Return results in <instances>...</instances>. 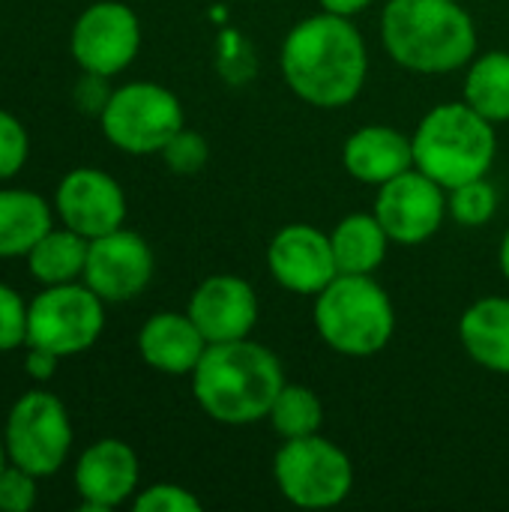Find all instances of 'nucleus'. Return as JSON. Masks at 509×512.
<instances>
[{
	"label": "nucleus",
	"instance_id": "f257e3e1",
	"mask_svg": "<svg viewBox=\"0 0 509 512\" xmlns=\"http://www.w3.org/2000/svg\"><path fill=\"white\" fill-rule=\"evenodd\" d=\"M279 69L288 90L306 105L324 111L345 108L366 87V39L354 18L321 9L285 33L279 48Z\"/></svg>",
	"mask_w": 509,
	"mask_h": 512
},
{
	"label": "nucleus",
	"instance_id": "f03ea898",
	"mask_svg": "<svg viewBox=\"0 0 509 512\" xmlns=\"http://www.w3.org/2000/svg\"><path fill=\"white\" fill-rule=\"evenodd\" d=\"M189 378L198 408L222 426L267 420L273 399L288 384L282 360L252 336L207 345Z\"/></svg>",
	"mask_w": 509,
	"mask_h": 512
},
{
	"label": "nucleus",
	"instance_id": "7ed1b4c3",
	"mask_svg": "<svg viewBox=\"0 0 509 512\" xmlns=\"http://www.w3.org/2000/svg\"><path fill=\"white\" fill-rule=\"evenodd\" d=\"M381 42L402 69L447 75L477 57V24L462 0H387Z\"/></svg>",
	"mask_w": 509,
	"mask_h": 512
},
{
	"label": "nucleus",
	"instance_id": "20e7f679",
	"mask_svg": "<svg viewBox=\"0 0 509 512\" xmlns=\"http://www.w3.org/2000/svg\"><path fill=\"white\" fill-rule=\"evenodd\" d=\"M414 168L453 189L459 183L489 177L498 156L495 123L477 114L465 99L441 102L417 123L411 135Z\"/></svg>",
	"mask_w": 509,
	"mask_h": 512
},
{
	"label": "nucleus",
	"instance_id": "39448f33",
	"mask_svg": "<svg viewBox=\"0 0 509 512\" xmlns=\"http://www.w3.org/2000/svg\"><path fill=\"white\" fill-rule=\"evenodd\" d=\"M315 330L321 342L342 357H375L396 333V309L375 276L339 273L315 294Z\"/></svg>",
	"mask_w": 509,
	"mask_h": 512
},
{
	"label": "nucleus",
	"instance_id": "423d86ee",
	"mask_svg": "<svg viewBox=\"0 0 509 512\" xmlns=\"http://www.w3.org/2000/svg\"><path fill=\"white\" fill-rule=\"evenodd\" d=\"M279 495L300 510H330L348 501L354 489V465L348 453L321 432L282 441L273 459Z\"/></svg>",
	"mask_w": 509,
	"mask_h": 512
},
{
	"label": "nucleus",
	"instance_id": "0eeeda50",
	"mask_svg": "<svg viewBox=\"0 0 509 512\" xmlns=\"http://www.w3.org/2000/svg\"><path fill=\"white\" fill-rule=\"evenodd\" d=\"M102 135L123 153H159L183 126L186 114L168 87L156 81H129L114 87L105 111L99 114Z\"/></svg>",
	"mask_w": 509,
	"mask_h": 512
},
{
	"label": "nucleus",
	"instance_id": "6e6552de",
	"mask_svg": "<svg viewBox=\"0 0 509 512\" xmlns=\"http://www.w3.org/2000/svg\"><path fill=\"white\" fill-rule=\"evenodd\" d=\"M105 330V300L84 282L48 285L27 303V345L60 360L90 351Z\"/></svg>",
	"mask_w": 509,
	"mask_h": 512
},
{
	"label": "nucleus",
	"instance_id": "1a4fd4ad",
	"mask_svg": "<svg viewBox=\"0 0 509 512\" xmlns=\"http://www.w3.org/2000/svg\"><path fill=\"white\" fill-rule=\"evenodd\" d=\"M3 444L12 465L39 480L54 477L72 450V423L66 405L45 390L24 393L6 417Z\"/></svg>",
	"mask_w": 509,
	"mask_h": 512
},
{
	"label": "nucleus",
	"instance_id": "9d476101",
	"mask_svg": "<svg viewBox=\"0 0 509 512\" xmlns=\"http://www.w3.org/2000/svg\"><path fill=\"white\" fill-rule=\"evenodd\" d=\"M69 51L81 72L105 78L120 75L141 51V21L135 9L120 0H99L87 6L72 24Z\"/></svg>",
	"mask_w": 509,
	"mask_h": 512
},
{
	"label": "nucleus",
	"instance_id": "9b49d317",
	"mask_svg": "<svg viewBox=\"0 0 509 512\" xmlns=\"http://www.w3.org/2000/svg\"><path fill=\"white\" fill-rule=\"evenodd\" d=\"M372 213L378 216L390 243L420 246L432 240L447 219V189L420 168H408L405 174L378 186Z\"/></svg>",
	"mask_w": 509,
	"mask_h": 512
},
{
	"label": "nucleus",
	"instance_id": "f8f14e48",
	"mask_svg": "<svg viewBox=\"0 0 509 512\" xmlns=\"http://www.w3.org/2000/svg\"><path fill=\"white\" fill-rule=\"evenodd\" d=\"M153 270L156 258L150 243L129 228H117L90 240L81 282L93 288L105 303H126L144 294Z\"/></svg>",
	"mask_w": 509,
	"mask_h": 512
},
{
	"label": "nucleus",
	"instance_id": "ddd939ff",
	"mask_svg": "<svg viewBox=\"0 0 509 512\" xmlns=\"http://www.w3.org/2000/svg\"><path fill=\"white\" fill-rule=\"evenodd\" d=\"M267 270L291 294H321L339 276L330 234L306 222L279 228L267 246Z\"/></svg>",
	"mask_w": 509,
	"mask_h": 512
},
{
	"label": "nucleus",
	"instance_id": "4468645a",
	"mask_svg": "<svg viewBox=\"0 0 509 512\" xmlns=\"http://www.w3.org/2000/svg\"><path fill=\"white\" fill-rule=\"evenodd\" d=\"M60 222L87 240L111 234L126 222V192L102 168H72L54 192Z\"/></svg>",
	"mask_w": 509,
	"mask_h": 512
},
{
	"label": "nucleus",
	"instance_id": "2eb2a0df",
	"mask_svg": "<svg viewBox=\"0 0 509 512\" xmlns=\"http://www.w3.org/2000/svg\"><path fill=\"white\" fill-rule=\"evenodd\" d=\"M189 318L207 339V345L219 342H234V339H249L261 306L255 288L231 273H216L207 276L189 297L186 306Z\"/></svg>",
	"mask_w": 509,
	"mask_h": 512
},
{
	"label": "nucleus",
	"instance_id": "dca6fc26",
	"mask_svg": "<svg viewBox=\"0 0 509 512\" xmlns=\"http://www.w3.org/2000/svg\"><path fill=\"white\" fill-rule=\"evenodd\" d=\"M72 480L81 498V510L105 512L135 498L141 465L126 441L99 438L78 456Z\"/></svg>",
	"mask_w": 509,
	"mask_h": 512
},
{
	"label": "nucleus",
	"instance_id": "f3484780",
	"mask_svg": "<svg viewBox=\"0 0 509 512\" xmlns=\"http://www.w3.org/2000/svg\"><path fill=\"white\" fill-rule=\"evenodd\" d=\"M207 351V339L189 312H156L138 330V354L159 375H192Z\"/></svg>",
	"mask_w": 509,
	"mask_h": 512
},
{
	"label": "nucleus",
	"instance_id": "a211bd4d",
	"mask_svg": "<svg viewBox=\"0 0 509 512\" xmlns=\"http://www.w3.org/2000/svg\"><path fill=\"white\" fill-rule=\"evenodd\" d=\"M342 165L357 183L378 189L387 180L414 168V147L411 138L396 126L369 123L348 135L342 147Z\"/></svg>",
	"mask_w": 509,
	"mask_h": 512
},
{
	"label": "nucleus",
	"instance_id": "6ab92c4d",
	"mask_svg": "<svg viewBox=\"0 0 509 512\" xmlns=\"http://www.w3.org/2000/svg\"><path fill=\"white\" fill-rule=\"evenodd\" d=\"M459 342L486 372L509 375V297H480L459 318Z\"/></svg>",
	"mask_w": 509,
	"mask_h": 512
},
{
	"label": "nucleus",
	"instance_id": "aec40b11",
	"mask_svg": "<svg viewBox=\"0 0 509 512\" xmlns=\"http://www.w3.org/2000/svg\"><path fill=\"white\" fill-rule=\"evenodd\" d=\"M51 228V207L39 192L0 189V258H27Z\"/></svg>",
	"mask_w": 509,
	"mask_h": 512
},
{
	"label": "nucleus",
	"instance_id": "412c9836",
	"mask_svg": "<svg viewBox=\"0 0 509 512\" xmlns=\"http://www.w3.org/2000/svg\"><path fill=\"white\" fill-rule=\"evenodd\" d=\"M330 243L339 273L348 276H372L387 261L390 249V237L375 213H351L339 219L330 231Z\"/></svg>",
	"mask_w": 509,
	"mask_h": 512
},
{
	"label": "nucleus",
	"instance_id": "4be33fe9",
	"mask_svg": "<svg viewBox=\"0 0 509 512\" xmlns=\"http://www.w3.org/2000/svg\"><path fill=\"white\" fill-rule=\"evenodd\" d=\"M90 240L81 237L72 228H51L30 252H27V270L36 282L48 285H66L81 282L84 264H87Z\"/></svg>",
	"mask_w": 509,
	"mask_h": 512
},
{
	"label": "nucleus",
	"instance_id": "5701e85b",
	"mask_svg": "<svg viewBox=\"0 0 509 512\" xmlns=\"http://www.w3.org/2000/svg\"><path fill=\"white\" fill-rule=\"evenodd\" d=\"M462 99L486 120H509V51H483L468 63Z\"/></svg>",
	"mask_w": 509,
	"mask_h": 512
},
{
	"label": "nucleus",
	"instance_id": "b1692460",
	"mask_svg": "<svg viewBox=\"0 0 509 512\" xmlns=\"http://www.w3.org/2000/svg\"><path fill=\"white\" fill-rule=\"evenodd\" d=\"M273 432L282 441L291 438H306L321 432L324 423V405L318 399V393L306 384H285L279 390V396L273 399V408L267 414Z\"/></svg>",
	"mask_w": 509,
	"mask_h": 512
},
{
	"label": "nucleus",
	"instance_id": "393cba45",
	"mask_svg": "<svg viewBox=\"0 0 509 512\" xmlns=\"http://www.w3.org/2000/svg\"><path fill=\"white\" fill-rule=\"evenodd\" d=\"M498 213V189L486 180H468L447 189V216L462 228H483Z\"/></svg>",
	"mask_w": 509,
	"mask_h": 512
},
{
	"label": "nucleus",
	"instance_id": "a878e982",
	"mask_svg": "<svg viewBox=\"0 0 509 512\" xmlns=\"http://www.w3.org/2000/svg\"><path fill=\"white\" fill-rule=\"evenodd\" d=\"M159 156H162V162H165L174 174L189 177V174H198V171L207 165L210 147H207V141H204L201 132L183 126V129L159 150Z\"/></svg>",
	"mask_w": 509,
	"mask_h": 512
},
{
	"label": "nucleus",
	"instance_id": "bb28decb",
	"mask_svg": "<svg viewBox=\"0 0 509 512\" xmlns=\"http://www.w3.org/2000/svg\"><path fill=\"white\" fill-rule=\"evenodd\" d=\"M30 153V135L24 129V123L0 108V180L15 177Z\"/></svg>",
	"mask_w": 509,
	"mask_h": 512
},
{
	"label": "nucleus",
	"instance_id": "cd10ccee",
	"mask_svg": "<svg viewBox=\"0 0 509 512\" xmlns=\"http://www.w3.org/2000/svg\"><path fill=\"white\" fill-rule=\"evenodd\" d=\"M138 512H201V501L177 483H153L132 501Z\"/></svg>",
	"mask_w": 509,
	"mask_h": 512
},
{
	"label": "nucleus",
	"instance_id": "c85d7f7f",
	"mask_svg": "<svg viewBox=\"0 0 509 512\" xmlns=\"http://www.w3.org/2000/svg\"><path fill=\"white\" fill-rule=\"evenodd\" d=\"M27 345V303L21 294L0 282V351Z\"/></svg>",
	"mask_w": 509,
	"mask_h": 512
},
{
	"label": "nucleus",
	"instance_id": "c756f323",
	"mask_svg": "<svg viewBox=\"0 0 509 512\" xmlns=\"http://www.w3.org/2000/svg\"><path fill=\"white\" fill-rule=\"evenodd\" d=\"M36 480L30 471L6 462L0 471V512H30L36 507Z\"/></svg>",
	"mask_w": 509,
	"mask_h": 512
},
{
	"label": "nucleus",
	"instance_id": "7c9ffc66",
	"mask_svg": "<svg viewBox=\"0 0 509 512\" xmlns=\"http://www.w3.org/2000/svg\"><path fill=\"white\" fill-rule=\"evenodd\" d=\"M111 87H108V78L105 75H96V72H81V78L75 81V90H72V99H75V108L81 114H93L99 117L111 99Z\"/></svg>",
	"mask_w": 509,
	"mask_h": 512
},
{
	"label": "nucleus",
	"instance_id": "2f4dec72",
	"mask_svg": "<svg viewBox=\"0 0 509 512\" xmlns=\"http://www.w3.org/2000/svg\"><path fill=\"white\" fill-rule=\"evenodd\" d=\"M60 357L54 351H45V348H36V345H27V357H24V369L33 381H48L57 369Z\"/></svg>",
	"mask_w": 509,
	"mask_h": 512
},
{
	"label": "nucleus",
	"instance_id": "473e14b6",
	"mask_svg": "<svg viewBox=\"0 0 509 512\" xmlns=\"http://www.w3.org/2000/svg\"><path fill=\"white\" fill-rule=\"evenodd\" d=\"M324 12H333V15H342V18H354L360 15L363 9H369L375 0H318Z\"/></svg>",
	"mask_w": 509,
	"mask_h": 512
},
{
	"label": "nucleus",
	"instance_id": "72a5a7b5",
	"mask_svg": "<svg viewBox=\"0 0 509 512\" xmlns=\"http://www.w3.org/2000/svg\"><path fill=\"white\" fill-rule=\"evenodd\" d=\"M498 264H501V273H504V279L509 282V231L504 234V240H501V249H498Z\"/></svg>",
	"mask_w": 509,
	"mask_h": 512
},
{
	"label": "nucleus",
	"instance_id": "f704fd0d",
	"mask_svg": "<svg viewBox=\"0 0 509 512\" xmlns=\"http://www.w3.org/2000/svg\"><path fill=\"white\" fill-rule=\"evenodd\" d=\"M6 462H9V456H6V444H3V438H0V471L6 468Z\"/></svg>",
	"mask_w": 509,
	"mask_h": 512
}]
</instances>
